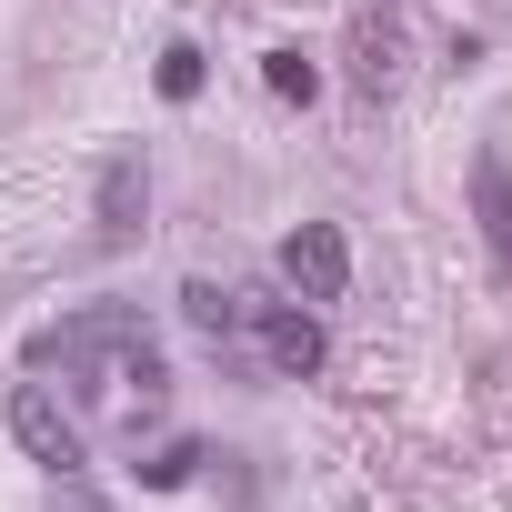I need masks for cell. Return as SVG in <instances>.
<instances>
[{"label":"cell","instance_id":"6da1fadb","mask_svg":"<svg viewBox=\"0 0 512 512\" xmlns=\"http://www.w3.org/2000/svg\"><path fill=\"white\" fill-rule=\"evenodd\" d=\"M131 342H151V322L131 312V302H91V312H71V322H51V332H31V362L51 372H81V382H101V362H121ZM111 392V382H101Z\"/></svg>","mask_w":512,"mask_h":512},{"label":"cell","instance_id":"7a4b0ae2","mask_svg":"<svg viewBox=\"0 0 512 512\" xmlns=\"http://www.w3.org/2000/svg\"><path fill=\"white\" fill-rule=\"evenodd\" d=\"M11 442H21V452H31V462H41L51 482H71V472L91 462L81 422H71V412H61V402H51L41 382H21V392H11Z\"/></svg>","mask_w":512,"mask_h":512},{"label":"cell","instance_id":"3957f363","mask_svg":"<svg viewBox=\"0 0 512 512\" xmlns=\"http://www.w3.org/2000/svg\"><path fill=\"white\" fill-rule=\"evenodd\" d=\"M241 322H251V342H262V362H272L282 382H312V372H322V322H312V302H251Z\"/></svg>","mask_w":512,"mask_h":512},{"label":"cell","instance_id":"277c9868","mask_svg":"<svg viewBox=\"0 0 512 512\" xmlns=\"http://www.w3.org/2000/svg\"><path fill=\"white\" fill-rule=\"evenodd\" d=\"M282 272H292L302 302H342V292H352V241H342V221H302V231L282 241Z\"/></svg>","mask_w":512,"mask_h":512},{"label":"cell","instance_id":"5b68a950","mask_svg":"<svg viewBox=\"0 0 512 512\" xmlns=\"http://www.w3.org/2000/svg\"><path fill=\"white\" fill-rule=\"evenodd\" d=\"M141 211H151V161H141V151H111V161H101V191H91V241L121 251V241L141 231Z\"/></svg>","mask_w":512,"mask_h":512},{"label":"cell","instance_id":"8992f818","mask_svg":"<svg viewBox=\"0 0 512 512\" xmlns=\"http://www.w3.org/2000/svg\"><path fill=\"white\" fill-rule=\"evenodd\" d=\"M472 221L492 251V282H512V161L502 151H472Z\"/></svg>","mask_w":512,"mask_h":512},{"label":"cell","instance_id":"52a82bcc","mask_svg":"<svg viewBox=\"0 0 512 512\" xmlns=\"http://www.w3.org/2000/svg\"><path fill=\"white\" fill-rule=\"evenodd\" d=\"M392 71H402V21H392V11H352V91L382 101Z\"/></svg>","mask_w":512,"mask_h":512},{"label":"cell","instance_id":"ba28073f","mask_svg":"<svg viewBox=\"0 0 512 512\" xmlns=\"http://www.w3.org/2000/svg\"><path fill=\"white\" fill-rule=\"evenodd\" d=\"M181 312H191V332H211V342L241 332V302H231L221 282H181Z\"/></svg>","mask_w":512,"mask_h":512},{"label":"cell","instance_id":"9c48e42d","mask_svg":"<svg viewBox=\"0 0 512 512\" xmlns=\"http://www.w3.org/2000/svg\"><path fill=\"white\" fill-rule=\"evenodd\" d=\"M262 81H272V101H312V91H322V71H312L292 41H282V51H262Z\"/></svg>","mask_w":512,"mask_h":512},{"label":"cell","instance_id":"30bf717a","mask_svg":"<svg viewBox=\"0 0 512 512\" xmlns=\"http://www.w3.org/2000/svg\"><path fill=\"white\" fill-rule=\"evenodd\" d=\"M201 81H211V61H201L191 41H171V51H161V101H201Z\"/></svg>","mask_w":512,"mask_h":512},{"label":"cell","instance_id":"8fae6325","mask_svg":"<svg viewBox=\"0 0 512 512\" xmlns=\"http://www.w3.org/2000/svg\"><path fill=\"white\" fill-rule=\"evenodd\" d=\"M191 472H201V442H161V452L141 462V492H181Z\"/></svg>","mask_w":512,"mask_h":512},{"label":"cell","instance_id":"7c38bea8","mask_svg":"<svg viewBox=\"0 0 512 512\" xmlns=\"http://www.w3.org/2000/svg\"><path fill=\"white\" fill-rule=\"evenodd\" d=\"M61 512H101V502H91V492H81V472H71V492H61Z\"/></svg>","mask_w":512,"mask_h":512}]
</instances>
